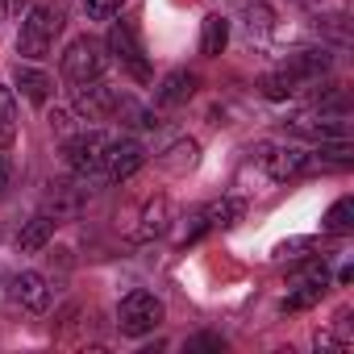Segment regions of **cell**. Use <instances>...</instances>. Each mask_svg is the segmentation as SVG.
I'll list each match as a JSON object with an SVG mask.
<instances>
[{
  "instance_id": "cell-22",
  "label": "cell",
  "mask_w": 354,
  "mask_h": 354,
  "mask_svg": "<svg viewBox=\"0 0 354 354\" xmlns=\"http://www.w3.org/2000/svg\"><path fill=\"white\" fill-rule=\"evenodd\" d=\"M296 92H300V84H296L288 71H275V75L263 80V96H267V100H288V96H296Z\"/></svg>"
},
{
  "instance_id": "cell-1",
  "label": "cell",
  "mask_w": 354,
  "mask_h": 354,
  "mask_svg": "<svg viewBox=\"0 0 354 354\" xmlns=\"http://www.w3.org/2000/svg\"><path fill=\"white\" fill-rule=\"evenodd\" d=\"M63 30V13L50 9V5H34L30 17L21 21V34H17V50L26 59H46L50 55V42L59 38Z\"/></svg>"
},
{
  "instance_id": "cell-12",
  "label": "cell",
  "mask_w": 354,
  "mask_h": 354,
  "mask_svg": "<svg viewBox=\"0 0 354 354\" xmlns=\"http://www.w3.org/2000/svg\"><path fill=\"white\" fill-rule=\"evenodd\" d=\"M13 300L34 308V313H42L50 304V288H46V279L38 271H21V275H13Z\"/></svg>"
},
{
  "instance_id": "cell-2",
  "label": "cell",
  "mask_w": 354,
  "mask_h": 354,
  "mask_svg": "<svg viewBox=\"0 0 354 354\" xmlns=\"http://www.w3.org/2000/svg\"><path fill=\"white\" fill-rule=\"evenodd\" d=\"M158 321H162V300H158L154 292H129V296L121 300V308H117V325H121V333H129V337L154 333Z\"/></svg>"
},
{
  "instance_id": "cell-20",
  "label": "cell",
  "mask_w": 354,
  "mask_h": 354,
  "mask_svg": "<svg viewBox=\"0 0 354 354\" xmlns=\"http://www.w3.org/2000/svg\"><path fill=\"white\" fill-rule=\"evenodd\" d=\"M196 154H201V146H196L192 138H184V142H175L158 162H162L167 171H184V167H196Z\"/></svg>"
},
{
  "instance_id": "cell-11",
  "label": "cell",
  "mask_w": 354,
  "mask_h": 354,
  "mask_svg": "<svg viewBox=\"0 0 354 354\" xmlns=\"http://www.w3.org/2000/svg\"><path fill=\"white\" fill-rule=\"evenodd\" d=\"M84 209V188H75V184H55L50 192H46V217H55V221H71L75 213Z\"/></svg>"
},
{
  "instance_id": "cell-6",
  "label": "cell",
  "mask_w": 354,
  "mask_h": 354,
  "mask_svg": "<svg viewBox=\"0 0 354 354\" xmlns=\"http://www.w3.org/2000/svg\"><path fill=\"white\" fill-rule=\"evenodd\" d=\"M109 50L117 55V63H121L133 80H150V67H146L142 46H138V38H133L129 26H113V30H109Z\"/></svg>"
},
{
  "instance_id": "cell-8",
  "label": "cell",
  "mask_w": 354,
  "mask_h": 354,
  "mask_svg": "<svg viewBox=\"0 0 354 354\" xmlns=\"http://www.w3.org/2000/svg\"><path fill=\"white\" fill-rule=\"evenodd\" d=\"M146 162V150H142V142H133V138H125V142H109V150H104V175L109 180H129V175L138 171Z\"/></svg>"
},
{
  "instance_id": "cell-23",
  "label": "cell",
  "mask_w": 354,
  "mask_h": 354,
  "mask_svg": "<svg viewBox=\"0 0 354 354\" xmlns=\"http://www.w3.org/2000/svg\"><path fill=\"white\" fill-rule=\"evenodd\" d=\"M321 296H325V283H300V292L283 300V313H300V308H313Z\"/></svg>"
},
{
  "instance_id": "cell-9",
  "label": "cell",
  "mask_w": 354,
  "mask_h": 354,
  "mask_svg": "<svg viewBox=\"0 0 354 354\" xmlns=\"http://www.w3.org/2000/svg\"><path fill=\"white\" fill-rule=\"evenodd\" d=\"M329 63H333L329 50H296V55H288L283 71H288L296 84H308V80H321V75L329 71Z\"/></svg>"
},
{
  "instance_id": "cell-15",
  "label": "cell",
  "mask_w": 354,
  "mask_h": 354,
  "mask_svg": "<svg viewBox=\"0 0 354 354\" xmlns=\"http://www.w3.org/2000/svg\"><path fill=\"white\" fill-rule=\"evenodd\" d=\"M17 88H21L34 104H46L50 92H55V80H50L46 71H38V67H17Z\"/></svg>"
},
{
  "instance_id": "cell-17",
  "label": "cell",
  "mask_w": 354,
  "mask_h": 354,
  "mask_svg": "<svg viewBox=\"0 0 354 354\" xmlns=\"http://www.w3.org/2000/svg\"><path fill=\"white\" fill-rule=\"evenodd\" d=\"M55 225H59V221H55V217H46V213H38L34 221H26V230H21V238H17V242H21V250H42V246L50 242V234H55Z\"/></svg>"
},
{
  "instance_id": "cell-10",
  "label": "cell",
  "mask_w": 354,
  "mask_h": 354,
  "mask_svg": "<svg viewBox=\"0 0 354 354\" xmlns=\"http://www.w3.org/2000/svg\"><path fill=\"white\" fill-rule=\"evenodd\" d=\"M300 167H304V150H296V146H267L263 150V171L271 180H292V175H300Z\"/></svg>"
},
{
  "instance_id": "cell-21",
  "label": "cell",
  "mask_w": 354,
  "mask_h": 354,
  "mask_svg": "<svg viewBox=\"0 0 354 354\" xmlns=\"http://www.w3.org/2000/svg\"><path fill=\"white\" fill-rule=\"evenodd\" d=\"M242 213H246L242 201H221V205H209V209H205V221H209V230H217V225L225 230V225H234Z\"/></svg>"
},
{
  "instance_id": "cell-7",
  "label": "cell",
  "mask_w": 354,
  "mask_h": 354,
  "mask_svg": "<svg viewBox=\"0 0 354 354\" xmlns=\"http://www.w3.org/2000/svg\"><path fill=\"white\" fill-rule=\"evenodd\" d=\"M113 100H117V92H113L109 84H100V80L75 84V96H71L75 113H80V117H88V121H100V117H109V113H113Z\"/></svg>"
},
{
  "instance_id": "cell-18",
  "label": "cell",
  "mask_w": 354,
  "mask_h": 354,
  "mask_svg": "<svg viewBox=\"0 0 354 354\" xmlns=\"http://www.w3.org/2000/svg\"><path fill=\"white\" fill-rule=\"evenodd\" d=\"M325 230L337 234V238L354 234V201H350V196H342L337 205H329V213H325Z\"/></svg>"
},
{
  "instance_id": "cell-3",
  "label": "cell",
  "mask_w": 354,
  "mask_h": 354,
  "mask_svg": "<svg viewBox=\"0 0 354 354\" xmlns=\"http://www.w3.org/2000/svg\"><path fill=\"white\" fill-rule=\"evenodd\" d=\"M104 46L96 38H75L63 55V80L67 84H88V80H100L104 75Z\"/></svg>"
},
{
  "instance_id": "cell-19",
  "label": "cell",
  "mask_w": 354,
  "mask_h": 354,
  "mask_svg": "<svg viewBox=\"0 0 354 354\" xmlns=\"http://www.w3.org/2000/svg\"><path fill=\"white\" fill-rule=\"evenodd\" d=\"M113 113L117 117H125V125H138V129H154L158 121H154V113L150 109H142L138 100H129V96H117L113 100Z\"/></svg>"
},
{
  "instance_id": "cell-24",
  "label": "cell",
  "mask_w": 354,
  "mask_h": 354,
  "mask_svg": "<svg viewBox=\"0 0 354 354\" xmlns=\"http://www.w3.org/2000/svg\"><path fill=\"white\" fill-rule=\"evenodd\" d=\"M271 17H275V13H271L267 5H259V9H246V26H250V34H254V30H271Z\"/></svg>"
},
{
  "instance_id": "cell-14",
  "label": "cell",
  "mask_w": 354,
  "mask_h": 354,
  "mask_svg": "<svg viewBox=\"0 0 354 354\" xmlns=\"http://www.w3.org/2000/svg\"><path fill=\"white\" fill-rule=\"evenodd\" d=\"M196 75L192 71H171L167 80H162V88H158V104H184V100H192L196 96Z\"/></svg>"
},
{
  "instance_id": "cell-16",
  "label": "cell",
  "mask_w": 354,
  "mask_h": 354,
  "mask_svg": "<svg viewBox=\"0 0 354 354\" xmlns=\"http://www.w3.org/2000/svg\"><path fill=\"white\" fill-rule=\"evenodd\" d=\"M225 42H230V21L225 17H205V30H201V55H221L225 50Z\"/></svg>"
},
{
  "instance_id": "cell-13",
  "label": "cell",
  "mask_w": 354,
  "mask_h": 354,
  "mask_svg": "<svg viewBox=\"0 0 354 354\" xmlns=\"http://www.w3.org/2000/svg\"><path fill=\"white\" fill-rule=\"evenodd\" d=\"M171 225V205L167 196H154L146 209H142V225H138V242H150V238H162Z\"/></svg>"
},
{
  "instance_id": "cell-29",
  "label": "cell",
  "mask_w": 354,
  "mask_h": 354,
  "mask_svg": "<svg viewBox=\"0 0 354 354\" xmlns=\"http://www.w3.org/2000/svg\"><path fill=\"white\" fill-rule=\"evenodd\" d=\"M46 121H50V129H59V133H67V125H71V117H67L63 109H55V113H50Z\"/></svg>"
},
{
  "instance_id": "cell-32",
  "label": "cell",
  "mask_w": 354,
  "mask_h": 354,
  "mask_svg": "<svg viewBox=\"0 0 354 354\" xmlns=\"http://www.w3.org/2000/svg\"><path fill=\"white\" fill-rule=\"evenodd\" d=\"M0 21H5V0H0Z\"/></svg>"
},
{
  "instance_id": "cell-30",
  "label": "cell",
  "mask_w": 354,
  "mask_h": 354,
  "mask_svg": "<svg viewBox=\"0 0 354 354\" xmlns=\"http://www.w3.org/2000/svg\"><path fill=\"white\" fill-rule=\"evenodd\" d=\"M9 180H13V167H9V158H0V192L9 188Z\"/></svg>"
},
{
  "instance_id": "cell-4",
  "label": "cell",
  "mask_w": 354,
  "mask_h": 354,
  "mask_svg": "<svg viewBox=\"0 0 354 354\" xmlns=\"http://www.w3.org/2000/svg\"><path fill=\"white\" fill-rule=\"evenodd\" d=\"M109 142H113V138H109V133H100V129L75 133V138H67V146H63V158H67V167H71L75 175H92V171H100Z\"/></svg>"
},
{
  "instance_id": "cell-5",
  "label": "cell",
  "mask_w": 354,
  "mask_h": 354,
  "mask_svg": "<svg viewBox=\"0 0 354 354\" xmlns=\"http://www.w3.org/2000/svg\"><path fill=\"white\" fill-rule=\"evenodd\" d=\"M288 129H292V133H300V138H313V142H342V138H350V125L342 121V113H337V117L304 113V117H292V121H288Z\"/></svg>"
},
{
  "instance_id": "cell-26",
  "label": "cell",
  "mask_w": 354,
  "mask_h": 354,
  "mask_svg": "<svg viewBox=\"0 0 354 354\" xmlns=\"http://www.w3.org/2000/svg\"><path fill=\"white\" fill-rule=\"evenodd\" d=\"M84 9H88L92 21H109V17H117V13L109 9V0H84Z\"/></svg>"
},
{
  "instance_id": "cell-28",
  "label": "cell",
  "mask_w": 354,
  "mask_h": 354,
  "mask_svg": "<svg viewBox=\"0 0 354 354\" xmlns=\"http://www.w3.org/2000/svg\"><path fill=\"white\" fill-rule=\"evenodd\" d=\"M13 138H17V121H5V117H0V150H9Z\"/></svg>"
},
{
  "instance_id": "cell-25",
  "label": "cell",
  "mask_w": 354,
  "mask_h": 354,
  "mask_svg": "<svg viewBox=\"0 0 354 354\" xmlns=\"http://www.w3.org/2000/svg\"><path fill=\"white\" fill-rule=\"evenodd\" d=\"M0 117L17 121V100H13V88H5V84H0Z\"/></svg>"
},
{
  "instance_id": "cell-27",
  "label": "cell",
  "mask_w": 354,
  "mask_h": 354,
  "mask_svg": "<svg viewBox=\"0 0 354 354\" xmlns=\"http://www.w3.org/2000/svg\"><path fill=\"white\" fill-rule=\"evenodd\" d=\"M188 350H225V342H221V337H213V333H201V337H192V342H188Z\"/></svg>"
},
{
  "instance_id": "cell-31",
  "label": "cell",
  "mask_w": 354,
  "mask_h": 354,
  "mask_svg": "<svg viewBox=\"0 0 354 354\" xmlns=\"http://www.w3.org/2000/svg\"><path fill=\"white\" fill-rule=\"evenodd\" d=\"M121 5H125V0H109V9H113V13H121Z\"/></svg>"
}]
</instances>
